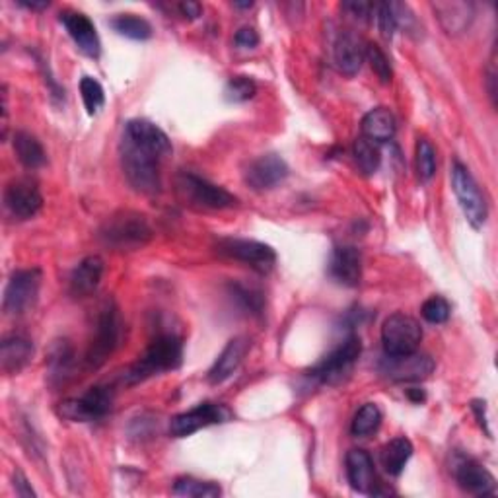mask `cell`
I'll return each instance as SVG.
<instances>
[{
    "label": "cell",
    "mask_w": 498,
    "mask_h": 498,
    "mask_svg": "<svg viewBox=\"0 0 498 498\" xmlns=\"http://www.w3.org/2000/svg\"><path fill=\"white\" fill-rule=\"evenodd\" d=\"M362 353V343L358 335H349L339 346H335L327 356H323L318 365H315L308 376L320 384L337 386L349 378L355 370L356 360Z\"/></svg>",
    "instance_id": "cell-5"
},
{
    "label": "cell",
    "mask_w": 498,
    "mask_h": 498,
    "mask_svg": "<svg viewBox=\"0 0 498 498\" xmlns=\"http://www.w3.org/2000/svg\"><path fill=\"white\" fill-rule=\"evenodd\" d=\"M413 456V444L405 436L389 440L382 450V463L391 477H399Z\"/></svg>",
    "instance_id": "cell-29"
},
{
    "label": "cell",
    "mask_w": 498,
    "mask_h": 498,
    "mask_svg": "<svg viewBox=\"0 0 498 498\" xmlns=\"http://www.w3.org/2000/svg\"><path fill=\"white\" fill-rule=\"evenodd\" d=\"M164 158L131 139L121 141V168L129 185L143 195H156L162 187L160 165Z\"/></svg>",
    "instance_id": "cell-2"
},
{
    "label": "cell",
    "mask_w": 498,
    "mask_h": 498,
    "mask_svg": "<svg viewBox=\"0 0 498 498\" xmlns=\"http://www.w3.org/2000/svg\"><path fill=\"white\" fill-rule=\"evenodd\" d=\"M121 339V315L115 300H105L100 308L98 322H96V335L92 344L86 353V366L88 370H98L105 365L113 351L117 349Z\"/></svg>",
    "instance_id": "cell-4"
},
{
    "label": "cell",
    "mask_w": 498,
    "mask_h": 498,
    "mask_svg": "<svg viewBox=\"0 0 498 498\" xmlns=\"http://www.w3.org/2000/svg\"><path fill=\"white\" fill-rule=\"evenodd\" d=\"M234 6L236 8H251L253 3H251V0H249V3H234Z\"/></svg>",
    "instance_id": "cell-49"
},
{
    "label": "cell",
    "mask_w": 498,
    "mask_h": 498,
    "mask_svg": "<svg viewBox=\"0 0 498 498\" xmlns=\"http://www.w3.org/2000/svg\"><path fill=\"white\" fill-rule=\"evenodd\" d=\"M382 425V411L376 403H366L362 405L358 413L353 419L351 432L358 439H366V436L374 434Z\"/></svg>",
    "instance_id": "cell-33"
},
{
    "label": "cell",
    "mask_w": 498,
    "mask_h": 498,
    "mask_svg": "<svg viewBox=\"0 0 498 498\" xmlns=\"http://www.w3.org/2000/svg\"><path fill=\"white\" fill-rule=\"evenodd\" d=\"M496 80V74L494 72H489V82L493 84ZM491 98H493V101H494V98H496V90H494V86H491Z\"/></svg>",
    "instance_id": "cell-48"
},
{
    "label": "cell",
    "mask_w": 498,
    "mask_h": 498,
    "mask_svg": "<svg viewBox=\"0 0 498 498\" xmlns=\"http://www.w3.org/2000/svg\"><path fill=\"white\" fill-rule=\"evenodd\" d=\"M451 187H454L458 203L467 222H470L475 230L482 228L489 217L487 201L482 197L472 172L467 170L461 162H454V165H451Z\"/></svg>",
    "instance_id": "cell-7"
},
{
    "label": "cell",
    "mask_w": 498,
    "mask_h": 498,
    "mask_svg": "<svg viewBox=\"0 0 498 498\" xmlns=\"http://www.w3.org/2000/svg\"><path fill=\"white\" fill-rule=\"evenodd\" d=\"M249 346H251V341L244 335L234 337L232 341H228V344L224 346L222 353L215 360V365L210 366V370L207 374V380L215 386L230 380L232 376L236 374V370L239 368L241 362H244Z\"/></svg>",
    "instance_id": "cell-19"
},
{
    "label": "cell",
    "mask_w": 498,
    "mask_h": 498,
    "mask_svg": "<svg viewBox=\"0 0 498 498\" xmlns=\"http://www.w3.org/2000/svg\"><path fill=\"white\" fill-rule=\"evenodd\" d=\"M472 411L475 413V419L479 422V427L485 430V434L491 439V430H489V422H487V403L482 399L472 401Z\"/></svg>",
    "instance_id": "cell-43"
},
{
    "label": "cell",
    "mask_w": 498,
    "mask_h": 498,
    "mask_svg": "<svg viewBox=\"0 0 498 498\" xmlns=\"http://www.w3.org/2000/svg\"><path fill=\"white\" fill-rule=\"evenodd\" d=\"M41 289L39 269H20L12 273L5 291V312L8 315H22L32 310Z\"/></svg>",
    "instance_id": "cell-10"
},
{
    "label": "cell",
    "mask_w": 498,
    "mask_h": 498,
    "mask_svg": "<svg viewBox=\"0 0 498 498\" xmlns=\"http://www.w3.org/2000/svg\"><path fill=\"white\" fill-rule=\"evenodd\" d=\"M113 394L110 387L94 386L84 396L58 403V415L72 422H94L111 411Z\"/></svg>",
    "instance_id": "cell-8"
},
{
    "label": "cell",
    "mask_w": 498,
    "mask_h": 498,
    "mask_svg": "<svg viewBox=\"0 0 498 498\" xmlns=\"http://www.w3.org/2000/svg\"><path fill=\"white\" fill-rule=\"evenodd\" d=\"M181 360H184V341L174 334L160 335L148 344L144 355L125 372L123 382L127 386L143 384L154 376L179 368Z\"/></svg>",
    "instance_id": "cell-1"
},
{
    "label": "cell",
    "mask_w": 498,
    "mask_h": 498,
    "mask_svg": "<svg viewBox=\"0 0 498 498\" xmlns=\"http://www.w3.org/2000/svg\"><path fill=\"white\" fill-rule=\"evenodd\" d=\"M34 358V343L22 335H8L0 343V368L6 376L20 374Z\"/></svg>",
    "instance_id": "cell-23"
},
{
    "label": "cell",
    "mask_w": 498,
    "mask_h": 498,
    "mask_svg": "<svg viewBox=\"0 0 498 498\" xmlns=\"http://www.w3.org/2000/svg\"><path fill=\"white\" fill-rule=\"evenodd\" d=\"M175 185H177L179 197L195 208L222 210V208H230L238 203V199L230 191H226L220 185L210 184L208 179L193 172H181L177 175Z\"/></svg>",
    "instance_id": "cell-6"
},
{
    "label": "cell",
    "mask_w": 498,
    "mask_h": 498,
    "mask_svg": "<svg viewBox=\"0 0 498 498\" xmlns=\"http://www.w3.org/2000/svg\"><path fill=\"white\" fill-rule=\"evenodd\" d=\"M374 12H376V20H378V27H380V34L384 36V39L394 37L396 29H397V22H396V14H394V8H391V3L376 5Z\"/></svg>",
    "instance_id": "cell-40"
},
{
    "label": "cell",
    "mask_w": 498,
    "mask_h": 498,
    "mask_svg": "<svg viewBox=\"0 0 498 498\" xmlns=\"http://www.w3.org/2000/svg\"><path fill=\"white\" fill-rule=\"evenodd\" d=\"M362 137H366L372 143H387L396 134V117L386 108L370 110L362 117Z\"/></svg>",
    "instance_id": "cell-26"
},
{
    "label": "cell",
    "mask_w": 498,
    "mask_h": 498,
    "mask_svg": "<svg viewBox=\"0 0 498 498\" xmlns=\"http://www.w3.org/2000/svg\"><path fill=\"white\" fill-rule=\"evenodd\" d=\"M179 12H181V16L187 18V20H197L201 16V5L199 3H193V0H185V3H181L179 5Z\"/></svg>",
    "instance_id": "cell-44"
},
{
    "label": "cell",
    "mask_w": 498,
    "mask_h": 498,
    "mask_svg": "<svg viewBox=\"0 0 498 498\" xmlns=\"http://www.w3.org/2000/svg\"><path fill=\"white\" fill-rule=\"evenodd\" d=\"M289 174H291L289 164L281 156L265 154L248 165L244 179L253 191H269L281 185L282 181L289 177Z\"/></svg>",
    "instance_id": "cell-16"
},
{
    "label": "cell",
    "mask_w": 498,
    "mask_h": 498,
    "mask_svg": "<svg viewBox=\"0 0 498 498\" xmlns=\"http://www.w3.org/2000/svg\"><path fill=\"white\" fill-rule=\"evenodd\" d=\"M5 205L18 220L34 218L43 207V195L32 179H14L5 191Z\"/></svg>",
    "instance_id": "cell-15"
},
{
    "label": "cell",
    "mask_w": 498,
    "mask_h": 498,
    "mask_svg": "<svg viewBox=\"0 0 498 498\" xmlns=\"http://www.w3.org/2000/svg\"><path fill=\"white\" fill-rule=\"evenodd\" d=\"M355 162L362 175H374L382 164V153L376 143L360 137L355 143Z\"/></svg>",
    "instance_id": "cell-32"
},
{
    "label": "cell",
    "mask_w": 498,
    "mask_h": 498,
    "mask_svg": "<svg viewBox=\"0 0 498 498\" xmlns=\"http://www.w3.org/2000/svg\"><path fill=\"white\" fill-rule=\"evenodd\" d=\"M105 270V263L100 255H88L84 258L77 269L72 270L69 289L74 298H86L98 291Z\"/></svg>",
    "instance_id": "cell-22"
},
{
    "label": "cell",
    "mask_w": 498,
    "mask_h": 498,
    "mask_svg": "<svg viewBox=\"0 0 498 498\" xmlns=\"http://www.w3.org/2000/svg\"><path fill=\"white\" fill-rule=\"evenodd\" d=\"M415 165H417V174L422 181L432 179V175L436 174V150L427 139H419L417 143Z\"/></svg>",
    "instance_id": "cell-35"
},
{
    "label": "cell",
    "mask_w": 498,
    "mask_h": 498,
    "mask_svg": "<svg viewBox=\"0 0 498 498\" xmlns=\"http://www.w3.org/2000/svg\"><path fill=\"white\" fill-rule=\"evenodd\" d=\"M346 477L351 487L365 494H378V477H376L374 461L366 450H351L344 460Z\"/></svg>",
    "instance_id": "cell-20"
},
{
    "label": "cell",
    "mask_w": 498,
    "mask_h": 498,
    "mask_svg": "<svg viewBox=\"0 0 498 498\" xmlns=\"http://www.w3.org/2000/svg\"><path fill=\"white\" fill-rule=\"evenodd\" d=\"M451 473H454L460 489L465 493L473 496L496 494V479L473 458L456 454L454 461H451Z\"/></svg>",
    "instance_id": "cell-13"
},
{
    "label": "cell",
    "mask_w": 498,
    "mask_h": 498,
    "mask_svg": "<svg viewBox=\"0 0 498 498\" xmlns=\"http://www.w3.org/2000/svg\"><path fill=\"white\" fill-rule=\"evenodd\" d=\"M174 494L193 496V498H217L222 494V489L217 482L199 481L195 477H179L174 482Z\"/></svg>",
    "instance_id": "cell-34"
},
{
    "label": "cell",
    "mask_w": 498,
    "mask_h": 498,
    "mask_svg": "<svg viewBox=\"0 0 498 498\" xmlns=\"http://www.w3.org/2000/svg\"><path fill=\"white\" fill-rule=\"evenodd\" d=\"M365 58L370 63V69L374 70L376 77L382 84H389L391 79H394V70H391V63L389 58L386 57V53L378 48L376 43H368L366 45V53Z\"/></svg>",
    "instance_id": "cell-38"
},
{
    "label": "cell",
    "mask_w": 498,
    "mask_h": 498,
    "mask_svg": "<svg viewBox=\"0 0 498 498\" xmlns=\"http://www.w3.org/2000/svg\"><path fill=\"white\" fill-rule=\"evenodd\" d=\"M436 16H439L446 34L458 36L463 34L465 29H470L475 10L472 3H434L432 5Z\"/></svg>",
    "instance_id": "cell-25"
},
{
    "label": "cell",
    "mask_w": 498,
    "mask_h": 498,
    "mask_svg": "<svg viewBox=\"0 0 498 498\" xmlns=\"http://www.w3.org/2000/svg\"><path fill=\"white\" fill-rule=\"evenodd\" d=\"M14 153H16L22 165L27 170H37L48 162V154H45L43 144L34 137L32 132L18 131L14 132Z\"/></svg>",
    "instance_id": "cell-28"
},
{
    "label": "cell",
    "mask_w": 498,
    "mask_h": 498,
    "mask_svg": "<svg viewBox=\"0 0 498 498\" xmlns=\"http://www.w3.org/2000/svg\"><path fill=\"white\" fill-rule=\"evenodd\" d=\"M14 489H16V494L20 496H36V491L29 485L22 472H16V475H14Z\"/></svg>",
    "instance_id": "cell-45"
},
{
    "label": "cell",
    "mask_w": 498,
    "mask_h": 498,
    "mask_svg": "<svg viewBox=\"0 0 498 498\" xmlns=\"http://www.w3.org/2000/svg\"><path fill=\"white\" fill-rule=\"evenodd\" d=\"M110 26L115 29L119 36L144 41L153 37V26H150L144 18L137 16V14H117V16L110 22Z\"/></svg>",
    "instance_id": "cell-30"
},
{
    "label": "cell",
    "mask_w": 498,
    "mask_h": 498,
    "mask_svg": "<svg viewBox=\"0 0 498 498\" xmlns=\"http://www.w3.org/2000/svg\"><path fill=\"white\" fill-rule=\"evenodd\" d=\"M100 239L108 248L119 251L141 249L153 239V228L144 215L134 210H119L103 222L100 228Z\"/></svg>",
    "instance_id": "cell-3"
},
{
    "label": "cell",
    "mask_w": 498,
    "mask_h": 498,
    "mask_svg": "<svg viewBox=\"0 0 498 498\" xmlns=\"http://www.w3.org/2000/svg\"><path fill=\"white\" fill-rule=\"evenodd\" d=\"M258 94V84L249 77H232L224 88V96L232 103H244Z\"/></svg>",
    "instance_id": "cell-37"
},
{
    "label": "cell",
    "mask_w": 498,
    "mask_h": 498,
    "mask_svg": "<svg viewBox=\"0 0 498 498\" xmlns=\"http://www.w3.org/2000/svg\"><path fill=\"white\" fill-rule=\"evenodd\" d=\"M234 43L239 49H253L260 45V34L253 27H241L234 37Z\"/></svg>",
    "instance_id": "cell-42"
},
{
    "label": "cell",
    "mask_w": 498,
    "mask_h": 498,
    "mask_svg": "<svg viewBox=\"0 0 498 498\" xmlns=\"http://www.w3.org/2000/svg\"><path fill=\"white\" fill-rule=\"evenodd\" d=\"M218 253L226 258L236 260L249 265L258 273H269L277 263L275 249L258 239H241V238H224L218 244Z\"/></svg>",
    "instance_id": "cell-11"
},
{
    "label": "cell",
    "mask_w": 498,
    "mask_h": 498,
    "mask_svg": "<svg viewBox=\"0 0 498 498\" xmlns=\"http://www.w3.org/2000/svg\"><path fill=\"white\" fill-rule=\"evenodd\" d=\"M123 137L131 139L132 143H137L148 150H153V153H156L164 160L168 158L174 150L168 134H165L158 125L150 123V121H146V119L129 121Z\"/></svg>",
    "instance_id": "cell-21"
},
{
    "label": "cell",
    "mask_w": 498,
    "mask_h": 498,
    "mask_svg": "<svg viewBox=\"0 0 498 498\" xmlns=\"http://www.w3.org/2000/svg\"><path fill=\"white\" fill-rule=\"evenodd\" d=\"M422 341V329L417 320L405 313H394L384 322L382 343L384 351L389 356L411 355L419 349Z\"/></svg>",
    "instance_id": "cell-9"
},
{
    "label": "cell",
    "mask_w": 498,
    "mask_h": 498,
    "mask_svg": "<svg viewBox=\"0 0 498 498\" xmlns=\"http://www.w3.org/2000/svg\"><path fill=\"white\" fill-rule=\"evenodd\" d=\"M18 5L24 6V8H29V10H45L49 6L48 0H39V3H26V0H20Z\"/></svg>",
    "instance_id": "cell-47"
},
{
    "label": "cell",
    "mask_w": 498,
    "mask_h": 498,
    "mask_svg": "<svg viewBox=\"0 0 498 498\" xmlns=\"http://www.w3.org/2000/svg\"><path fill=\"white\" fill-rule=\"evenodd\" d=\"M374 6L376 5L362 3V0H351V3H344L343 5V10L349 12V16H353L355 20L368 22L370 16H372V12H374Z\"/></svg>",
    "instance_id": "cell-41"
},
{
    "label": "cell",
    "mask_w": 498,
    "mask_h": 498,
    "mask_svg": "<svg viewBox=\"0 0 498 498\" xmlns=\"http://www.w3.org/2000/svg\"><path fill=\"white\" fill-rule=\"evenodd\" d=\"M228 291H230V296L239 304V308H244L248 313L261 315L263 306H265V298L258 286L236 281V282H230Z\"/></svg>",
    "instance_id": "cell-31"
},
{
    "label": "cell",
    "mask_w": 498,
    "mask_h": 498,
    "mask_svg": "<svg viewBox=\"0 0 498 498\" xmlns=\"http://www.w3.org/2000/svg\"><path fill=\"white\" fill-rule=\"evenodd\" d=\"M60 24L67 27L69 36L77 43V48L92 58H98L101 53V43L96 32V26L92 24L86 14L67 10L60 14Z\"/></svg>",
    "instance_id": "cell-18"
},
{
    "label": "cell",
    "mask_w": 498,
    "mask_h": 498,
    "mask_svg": "<svg viewBox=\"0 0 498 498\" xmlns=\"http://www.w3.org/2000/svg\"><path fill=\"white\" fill-rule=\"evenodd\" d=\"M329 277L337 284L355 289L362 279V258L355 246H337L329 258Z\"/></svg>",
    "instance_id": "cell-17"
},
{
    "label": "cell",
    "mask_w": 498,
    "mask_h": 498,
    "mask_svg": "<svg viewBox=\"0 0 498 498\" xmlns=\"http://www.w3.org/2000/svg\"><path fill=\"white\" fill-rule=\"evenodd\" d=\"M420 313H422V318H425L429 323L439 325V323H446L450 320L451 308H450L446 298H442V296H430L425 302V304H422Z\"/></svg>",
    "instance_id": "cell-39"
},
{
    "label": "cell",
    "mask_w": 498,
    "mask_h": 498,
    "mask_svg": "<svg viewBox=\"0 0 498 498\" xmlns=\"http://www.w3.org/2000/svg\"><path fill=\"white\" fill-rule=\"evenodd\" d=\"M80 94H82V101H84V108H86L88 115H96L103 108L105 92H103L101 84L96 79L82 77Z\"/></svg>",
    "instance_id": "cell-36"
},
{
    "label": "cell",
    "mask_w": 498,
    "mask_h": 498,
    "mask_svg": "<svg viewBox=\"0 0 498 498\" xmlns=\"http://www.w3.org/2000/svg\"><path fill=\"white\" fill-rule=\"evenodd\" d=\"M230 417L232 413L228 411V407H224L222 403L207 401L193 407L191 411L175 415L170 420V434L175 436V439H185V436L199 432L201 429L228 422Z\"/></svg>",
    "instance_id": "cell-12"
},
{
    "label": "cell",
    "mask_w": 498,
    "mask_h": 498,
    "mask_svg": "<svg viewBox=\"0 0 498 498\" xmlns=\"http://www.w3.org/2000/svg\"><path fill=\"white\" fill-rule=\"evenodd\" d=\"M380 372L394 382H419L429 378L434 372V360L427 355H419L417 351L401 356L386 355L380 362Z\"/></svg>",
    "instance_id": "cell-14"
},
{
    "label": "cell",
    "mask_w": 498,
    "mask_h": 498,
    "mask_svg": "<svg viewBox=\"0 0 498 498\" xmlns=\"http://www.w3.org/2000/svg\"><path fill=\"white\" fill-rule=\"evenodd\" d=\"M407 397H409L415 403H422V401L427 399V394L422 389H419V387H413V389H407Z\"/></svg>",
    "instance_id": "cell-46"
},
{
    "label": "cell",
    "mask_w": 498,
    "mask_h": 498,
    "mask_svg": "<svg viewBox=\"0 0 498 498\" xmlns=\"http://www.w3.org/2000/svg\"><path fill=\"white\" fill-rule=\"evenodd\" d=\"M365 53H366V48L362 45L360 37H356L351 32L339 34L334 48V58H335L337 69L343 74H346V77H355V74L360 70L362 63H365Z\"/></svg>",
    "instance_id": "cell-24"
},
{
    "label": "cell",
    "mask_w": 498,
    "mask_h": 498,
    "mask_svg": "<svg viewBox=\"0 0 498 498\" xmlns=\"http://www.w3.org/2000/svg\"><path fill=\"white\" fill-rule=\"evenodd\" d=\"M48 368H49V382L53 386L65 384L74 368V351L69 341H55L49 351L48 358Z\"/></svg>",
    "instance_id": "cell-27"
}]
</instances>
